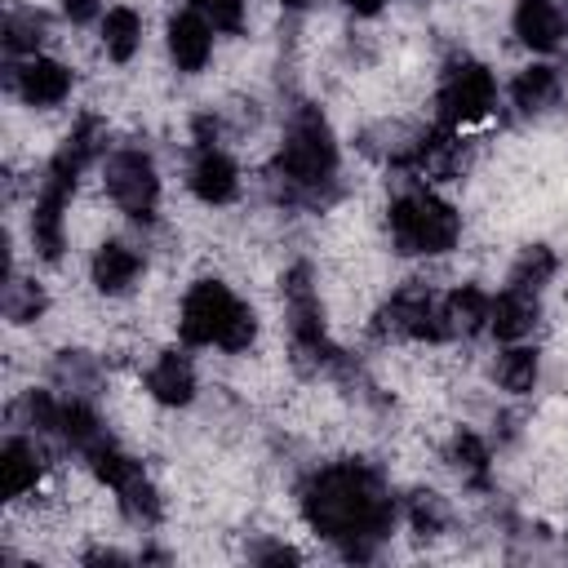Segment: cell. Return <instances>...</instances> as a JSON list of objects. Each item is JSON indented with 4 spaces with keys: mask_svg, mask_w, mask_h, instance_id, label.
<instances>
[{
    "mask_svg": "<svg viewBox=\"0 0 568 568\" xmlns=\"http://www.w3.org/2000/svg\"><path fill=\"white\" fill-rule=\"evenodd\" d=\"M302 515L320 537L337 541L355 559H368L373 546L390 532L395 506L364 462H333L306 479Z\"/></svg>",
    "mask_w": 568,
    "mask_h": 568,
    "instance_id": "cell-1",
    "label": "cell"
},
{
    "mask_svg": "<svg viewBox=\"0 0 568 568\" xmlns=\"http://www.w3.org/2000/svg\"><path fill=\"white\" fill-rule=\"evenodd\" d=\"M178 333L191 346H217V351H248V342L257 337V320L253 311L217 280H200L186 288L182 311H178Z\"/></svg>",
    "mask_w": 568,
    "mask_h": 568,
    "instance_id": "cell-2",
    "label": "cell"
},
{
    "mask_svg": "<svg viewBox=\"0 0 568 568\" xmlns=\"http://www.w3.org/2000/svg\"><path fill=\"white\" fill-rule=\"evenodd\" d=\"M337 173V142L315 106H302L280 146V178L293 191H324Z\"/></svg>",
    "mask_w": 568,
    "mask_h": 568,
    "instance_id": "cell-3",
    "label": "cell"
},
{
    "mask_svg": "<svg viewBox=\"0 0 568 568\" xmlns=\"http://www.w3.org/2000/svg\"><path fill=\"white\" fill-rule=\"evenodd\" d=\"M457 213L448 200H439L435 191L417 186V191H404L395 204H390V240L399 253H448L457 244Z\"/></svg>",
    "mask_w": 568,
    "mask_h": 568,
    "instance_id": "cell-4",
    "label": "cell"
},
{
    "mask_svg": "<svg viewBox=\"0 0 568 568\" xmlns=\"http://www.w3.org/2000/svg\"><path fill=\"white\" fill-rule=\"evenodd\" d=\"M106 195L115 200V209L133 222H151L155 217V204H160V178H155V164L146 151L138 146H124V151H111L106 160Z\"/></svg>",
    "mask_w": 568,
    "mask_h": 568,
    "instance_id": "cell-5",
    "label": "cell"
},
{
    "mask_svg": "<svg viewBox=\"0 0 568 568\" xmlns=\"http://www.w3.org/2000/svg\"><path fill=\"white\" fill-rule=\"evenodd\" d=\"M84 457H89L93 475L120 497V506H124L133 519H155V515H160V497H155L151 479L142 475V462H133L129 453H120L106 435H102Z\"/></svg>",
    "mask_w": 568,
    "mask_h": 568,
    "instance_id": "cell-6",
    "label": "cell"
},
{
    "mask_svg": "<svg viewBox=\"0 0 568 568\" xmlns=\"http://www.w3.org/2000/svg\"><path fill=\"white\" fill-rule=\"evenodd\" d=\"M439 120L444 129H462V124H475L493 111L497 102V84L488 75V67L479 62H453L439 80Z\"/></svg>",
    "mask_w": 568,
    "mask_h": 568,
    "instance_id": "cell-7",
    "label": "cell"
},
{
    "mask_svg": "<svg viewBox=\"0 0 568 568\" xmlns=\"http://www.w3.org/2000/svg\"><path fill=\"white\" fill-rule=\"evenodd\" d=\"M382 333H399V337H417V342H444L453 333V324H448L444 297H435L426 284H408L382 306Z\"/></svg>",
    "mask_w": 568,
    "mask_h": 568,
    "instance_id": "cell-8",
    "label": "cell"
},
{
    "mask_svg": "<svg viewBox=\"0 0 568 568\" xmlns=\"http://www.w3.org/2000/svg\"><path fill=\"white\" fill-rule=\"evenodd\" d=\"M195 129H200V142H195V164H191V191L204 204H226L240 191V173H235L231 155L217 146V133L209 138V120H200Z\"/></svg>",
    "mask_w": 568,
    "mask_h": 568,
    "instance_id": "cell-9",
    "label": "cell"
},
{
    "mask_svg": "<svg viewBox=\"0 0 568 568\" xmlns=\"http://www.w3.org/2000/svg\"><path fill=\"white\" fill-rule=\"evenodd\" d=\"M13 89L27 106H58L71 93V67H62L58 58L31 53V58L13 62Z\"/></svg>",
    "mask_w": 568,
    "mask_h": 568,
    "instance_id": "cell-10",
    "label": "cell"
},
{
    "mask_svg": "<svg viewBox=\"0 0 568 568\" xmlns=\"http://www.w3.org/2000/svg\"><path fill=\"white\" fill-rule=\"evenodd\" d=\"M40 475H44V453H40V444H31V439H22V435L4 439V448H0V493H4V501L27 497V493L40 484Z\"/></svg>",
    "mask_w": 568,
    "mask_h": 568,
    "instance_id": "cell-11",
    "label": "cell"
},
{
    "mask_svg": "<svg viewBox=\"0 0 568 568\" xmlns=\"http://www.w3.org/2000/svg\"><path fill=\"white\" fill-rule=\"evenodd\" d=\"M169 53H173L178 71H204V62L213 53V22L195 9L169 18Z\"/></svg>",
    "mask_w": 568,
    "mask_h": 568,
    "instance_id": "cell-12",
    "label": "cell"
},
{
    "mask_svg": "<svg viewBox=\"0 0 568 568\" xmlns=\"http://www.w3.org/2000/svg\"><path fill=\"white\" fill-rule=\"evenodd\" d=\"M537 324V293L519 288V284H506L497 297H493V311H488V328L497 342H524Z\"/></svg>",
    "mask_w": 568,
    "mask_h": 568,
    "instance_id": "cell-13",
    "label": "cell"
},
{
    "mask_svg": "<svg viewBox=\"0 0 568 568\" xmlns=\"http://www.w3.org/2000/svg\"><path fill=\"white\" fill-rule=\"evenodd\" d=\"M515 36L532 53H550L564 40V13L555 0H519L515 9Z\"/></svg>",
    "mask_w": 568,
    "mask_h": 568,
    "instance_id": "cell-14",
    "label": "cell"
},
{
    "mask_svg": "<svg viewBox=\"0 0 568 568\" xmlns=\"http://www.w3.org/2000/svg\"><path fill=\"white\" fill-rule=\"evenodd\" d=\"M138 275H142V257H138L129 244L106 240V244L93 253V284H98L102 293H129V288L138 284Z\"/></svg>",
    "mask_w": 568,
    "mask_h": 568,
    "instance_id": "cell-15",
    "label": "cell"
},
{
    "mask_svg": "<svg viewBox=\"0 0 568 568\" xmlns=\"http://www.w3.org/2000/svg\"><path fill=\"white\" fill-rule=\"evenodd\" d=\"M146 390L160 399V404H186L195 395V373H191V359L178 355V351H164L151 368H146Z\"/></svg>",
    "mask_w": 568,
    "mask_h": 568,
    "instance_id": "cell-16",
    "label": "cell"
},
{
    "mask_svg": "<svg viewBox=\"0 0 568 568\" xmlns=\"http://www.w3.org/2000/svg\"><path fill=\"white\" fill-rule=\"evenodd\" d=\"M138 44H142V13L129 9V4L106 9V18H102V49H106V58L129 62L138 53Z\"/></svg>",
    "mask_w": 568,
    "mask_h": 568,
    "instance_id": "cell-17",
    "label": "cell"
},
{
    "mask_svg": "<svg viewBox=\"0 0 568 568\" xmlns=\"http://www.w3.org/2000/svg\"><path fill=\"white\" fill-rule=\"evenodd\" d=\"M444 311H448V324H453V333H479V328H488V311H493V297L484 293V288H475V284H462V288H453L448 297H444Z\"/></svg>",
    "mask_w": 568,
    "mask_h": 568,
    "instance_id": "cell-18",
    "label": "cell"
},
{
    "mask_svg": "<svg viewBox=\"0 0 568 568\" xmlns=\"http://www.w3.org/2000/svg\"><path fill=\"white\" fill-rule=\"evenodd\" d=\"M555 93H559V75L550 67H524L515 75V84H510V102L519 111H528V115L532 111H546L555 102Z\"/></svg>",
    "mask_w": 568,
    "mask_h": 568,
    "instance_id": "cell-19",
    "label": "cell"
},
{
    "mask_svg": "<svg viewBox=\"0 0 568 568\" xmlns=\"http://www.w3.org/2000/svg\"><path fill=\"white\" fill-rule=\"evenodd\" d=\"M497 382L510 395H528L532 382H537V351L524 346V342H506V351L497 359Z\"/></svg>",
    "mask_w": 568,
    "mask_h": 568,
    "instance_id": "cell-20",
    "label": "cell"
},
{
    "mask_svg": "<svg viewBox=\"0 0 568 568\" xmlns=\"http://www.w3.org/2000/svg\"><path fill=\"white\" fill-rule=\"evenodd\" d=\"M40 13H9L4 18V53L18 62V58H31L36 53V44H40Z\"/></svg>",
    "mask_w": 568,
    "mask_h": 568,
    "instance_id": "cell-21",
    "label": "cell"
},
{
    "mask_svg": "<svg viewBox=\"0 0 568 568\" xmlns=\"http://www.w3.org/2000/svg\"><path fill=\"white\" fill-rule=\"evenodd\" d=\"M453 462H457L462 475H470L475 484H484V475H488V444L475 430H462L453 439Z\"/></svg>",
    "mask_w": 568,
    "mask_h": 568,
    "instance_id": "cell-22",
    "label": "cell"
},
{
    "mask_svg": "<svg viewBox=\"0 0 568 568\" xmlns=\"http://www.w3.org/2000/svg\"><path fill=\"white\" fill-rule=\"evenodd\" d=\"M550 275H555V253H550V248H528V253L519 257V266H515L510 284H519V288L537 293V288H541Z\"/></svg>",
    "mask_w": 568,
    "mask_h": 568,
    "instance_id": "cell-23",
    "label": "cell"
},
{
    "mask_svg": "<svg viewBox=\"0 0 568 568\" xmlns=\"http://www.w3.org/2000/svg\"><path fill=\"white\" fill-rule=\"evenodd\" d=\"M40 306H44V293L36 288V284H22V280H9L4 284V311H9V320H36L40 315Z\"/></svg>",
    "mask_w": 568,
    "mask_h": 568,
    "instance_id": "cell-24",
    "label": "cell"
},
{
    "mask_svg": "<svg viewBox=\"0 0 568 568\" xmlns=\"http://www.w3.org/2000/svg\"><path fill=\"white\" fill-rule=\"evenodd\" d=\"M408 519H413V532L435 537V532L444 528V506H439V497H435V493H417L413 506H408Z\"/></svg>",
    "mask_w": 568,
    "mask_h": 568,
    "instance_id": "cell-25",
    "label": "cell"
},
{
    "mask_svg": "<svg viewBox=\"0 0 568 568\" xmlns=\"http://www.w3.org/2000/svg\"><path fill=\"white\" fill-rule=\"evenodd\" d=\"M195 13H204L217 31H240L244 22V0H191Z\"/></svg>",
    "mask_w": 568,
    "mask_h": 568,
    "instance_id": "cell-26",
    "label": "cell"
},
{
    "mask_svg": "<svg viewBox=\"0 0 568 568\" xmlns=\"http://www.w3.org/2000/svg\"><path fill=\"white\" fill-rule=\"evenodd\" d=\"M62 13H67L71 22H89V18L102 13V0H62Z\"/></svg>",
    "mask_w": 568,
    "mask_h": 568,
    "instance_id": "cell-27",
    "label": "cell"
},
{
    "mask_svg": "<svg viewBox=\"0 0 568 568\" xmlns=\"http://www.w3.org/2000/svg\"><path fill=\"white\" fill-rule=\"evenodd\" d=\"M346 4H351L355 13H377V9H382V0H346Z\"/></svg>",
    "mask_w": 568,
    "mask_h": 568,
    "instance_id": "cell-28",
    "label": "cell"
},
{
    "mask_svg": "<svg viewBox=\"0 0 568 568\" xmlns=\"http://www.w3.org/2000/svg\"><path fill=\"white\" fill-rule=\"evenodd\" d=\"M284 4H306V0H284Z\"/></svg>",
    "mask_w": 568,
    "mask_h": 568,
    "instance_id": "cell-29",
    "label": "cell"
}]
</instances>
